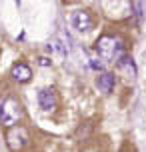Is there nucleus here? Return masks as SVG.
Listing matches in <instances>:
<instances>
[{
  "label": "nucleus",
  "instance_id": "f03ea898",
  "mask_svg": "<svg viewBox=\"0 0 146 152\" xmlns=\"http://www.w3.org/2000/svg\"><path fill=\"white\" fill-rule=\"evenodd\" d=\"M24 116V110H22V104L18 102L16 98L8 96L0 102V122L8 126V128H14L18 122L22 120Z\"/></svg>",
  "mask_w": 146,
  "mask_h": 152
},
{
  "label": "nucleus",
  "instance_id": "39448f33",
  "mask_svg": "<svg viewBox=\"0 0 146 152\" xmlns=\"http://www.w3.org/2000/svg\"><path fill=\"white\" fill-rule=\"evenodd\" d=\"M38 104L44 112H52L58 106V96H56V90L54 88H42L38 92Z\"/></svg>",
  "mask_w": 146,
  "mask_h": 152
},
{
  "label": "nucleus",
  "instance_id": "6e6552de",
  "mask_svg": "<svg viewBox=\"0 0 146 152\" xmlns=\"http://www.w3.org/2000/svg\"><path fill=\"white\" fill-rule=\"evenodd\" d=\"M132 8L136 10V16L142 18V2H132Z\"/></svg>",
  "mask_w": 146,
  "mask_h": 152
},
{
  "label": "nucleus",
  "instance_id": "7ed1b4c3",
  "mask_svg": "<svg viewBox=\"0 0 146 152\" xmlns=\"http://www.w3.org/2000/svg\"><path fill=\"white\" fill-rule=\"evenodd\" d=\"M28 132H26V128H22V126H14V128H10L8 130V134H6V144L8 148L12 152H18V150H22L24 146L28 144Z\"/></svg>",
  "mask_w": 146,
  "mask_h": 152
},
{
  "label": "nucleus",
  "instance_id": "20e7f679",
  "mask_svg": "<svg viewBox=\"0 0 146 152\" xmlns=\"http://www.w3.org/2000/svg\"><path fill=\"white\" fill-rule=\"evenodd\" d=\"M72 26L78 32H90L94 28V16L88 10H76L72 14Z\"/></svg>",
  "mask_w": 146,
  "mask_h": 152
},
{
  "label": "nucleus",
  "instance_id": "f257e3e1",
  "mask_svg": "<svg viewBox=\"0 0 146 152\" xmlns=\"http://www.w3.org/2000/svg\"><path fill=\"white\" fill-rule=\"evenodd\" d=\"M96 54L106 62H118L124 56V40L114 34H104L96 42Z\"/></svg>",
  "mask_w": 146,
  "mask_h": 152
},
{
  "label": "nucleus",
  "instance_id": "1a4fd4ad",
  "mask_svg": "<svg viewBox=\"0 0 146 152\" xmlns=\"http://www.w3.org/2000/svg\"><path fill=\"white\" fill-rule=\"evenodd\" d=\"M40 64H42V66H48L50 60H48V58H40Z\"/></svg>",
  "mask_w": 146,
  "mask_h": 152
},
{
  "label": "nucleus",
  "instance_id": "423d86ee",
  "mask_svg": "<svg viewBox=\"0 0 146 152\" xmlns=\"http://www.w3.org/2000/svg\"><path fill=\"white\" fill-rule=\"evenodd\" d=\"M114 84H116V76L112 72H104V74H100L96 78V86H98L100 92H104V94H110V92L114 90Z\"/></svg>",
  "mask_w": 146,
  "mask_h": 152
},
{
  "label": "nucleus",
  "instance_id": "0eeeda50",
  "mask_svg": "<svg viewBox=\"0 0 146 152\" xmlns=\"http://www.w3.org/2000/svg\"><path fill=\"white\" fill-rule=\"evenodd\" d=\"M12 78H14L16 82H28L32 78V70L28 64H24V62H18L12 66Z\"/></svg>",
  "mask_w": 146,
  "mask_h": 152
}]
</instances>
